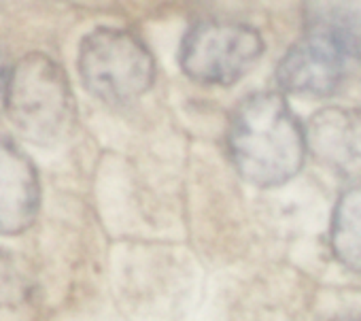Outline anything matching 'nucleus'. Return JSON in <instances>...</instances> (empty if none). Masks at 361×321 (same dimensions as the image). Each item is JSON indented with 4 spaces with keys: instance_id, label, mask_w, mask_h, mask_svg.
Here are the masks:
<instances>
[{
    "instance_id": "f257e3e1",
    "label": "nucleus",
    "mask_w": 361,
    "mask_h": 321,
    "mask_svg": "<svg viewBox=\"0 0 361 321\" xmlns=\"http://www.w3.org/2000/svg\"><path fill=\"white\" fill-rule=\"evenodd\" d=\"M228 151L245 181L276 188L291 181L304 166V126L279 92H257L234 109Z\"/></svg>"
},
{
    "instance_id": "f03ea898",
    "label": "nucleus",
    "mask_w": 361,
    "mask_h": 321,
    "mask_svg": "<svg viewBox=\"0 0 361 321\" xmlns=\"http://www.w3.org/2000/svg\"><path fill=\"white\" fill-rule=\"evenodd\" d=\"M18 132L41 147L68 138L77 123V102L66 71L47 54H26L9 73L5 104Z\"/></svg>"
},
{
    "instance_id": "7ed1b4c3",
    "label": "nucleus",
    "mask_w": 361,
    "mask_h": 321,
    "mask_svg": "<svg viewBox=\"0 0 361 321\" xmlns=\"http://www.w3.org/2000/svg\"><path fill=\"white\" fill-rule=\"evenodd\" d=\"M79 75L102 102L126 104L153 85L155 60L136 35L121 28H96L81 41Z\"/></svg>"
},
{
    "instance_id": "20e7f679",
    "label": "nucleus",
    "mask_w": 361,
    "mask_h": 321,
    "mask_svg": "<svg viewBox=\"0 0 361 321\" xmlns=\"http://www.w3.org/2000/svg\"><path fill=\"white\" fill-rule=\"evenodd\" d=\"M262 35L240 22L204 20L194 24L178 49L180 68L204 85H234L262 58Z\"/></svg>"
},
{
    "instance_id": "39448f33",
    "label": "nucleus",
    "mask_w": 361,
    "mask_h": 321,
    "mask_svg": "<svg viewBox=\"0 0 361 321\" xmlns=\"http://www.w3.org/2000/svg\"><path fill=\"white\" fill-rule=\"evenodd\" d=\"M348 64L344 49L327 30L306 24V35L279 62L276 83L289 94L325 98L342 85Z\"/></svg>"
},
{
    "instance_id": "423d86ee",
    "label": "nucleus",
    "mask_w": 361,
    "mask_h": 321,
    "mask_svg": "<svg viewBox=\"0 0 361 321\" xmlns=\"http://www.w3.org/2000/svg\"><path fill=\"white\" fill-rule=\"evenodd\" d=\"M306 151L340 177L361 175V111L325 107L312 113L304 128Z\"/></svg>"
},
{
    "instance_id": "0eeeda50",
    "label": "nucleus",
    "mask_w": 361,
    "mask_h": 321,
    "mask_svg": "<svg viewBox=\"0 0 361 321\" xmlns=\"http://www.w3.org/2000/svg\"><path fill=\"white\" fill-rule=\"evenodd\" d=\"M41 207L39 173L26 151L0 136V236L26 232Z\"/></svg>"
},
{
    "instance_id": "6e6552de",
    "label": "nucleus",
    "mask_w": 361,
    "mask_h": 321,
    "mask_svg": "<svg viewBox=\"0 0 361 321\" xmlns=\"http://www.w3.org/2000/svg\"><path fill=\"white\" fill-rule=\"evenodd\" d=\"M329 245L342 266L361 272V183L340 194L331 213Z\"/></svg>"
},
{
    "instance_id": "1a4fd4ad",
    "label": "nucleus",
    "mask_w": 361,
    "mask_h": 321,
    "mask_svg": "<svg viewBox=\"0 0 361 321\" xmlns=\"http://www.w3.org/2000/svg\"><path fill=\"white\" fill-rule=\"evenodd\" d=\"M41 300L35 281L13 255L0 249V321H39Z\"/></svg>"
},
{
    "instance_id": "9d476101",
    "label": "nucleus",
    "mask_w": 361,
    "mask_h": 321,
    "mask_svg": "<svg viewBox=\"0 0 361 321\" xmlns=\"http://www.w3.org/2000/svg\"><path fill=\"white\" fill-rule=\"evenodd\" d=\"M306 24L327 30L344 49L348 62L361 64V13L342 5L306 7Z\"/></svg>"
},
{
    "instance_id": "9b49d317",
    "label": "nucleus",
    "mask_w": 361,
    "mask_h": 321,
    "mask_svg": "<svg viewBox=\"0 0 361 321\" xmlns=\"http://www.w3.org/2000/svg\"><path fill=\"white\" fill-rule=\"evenodd\" d=\"M5 85H7V71L5 66H0V109L5 104Z\"/></svg>"
},
{
    "instance_id": "f8f14e48",
    "label": "nucleus",
    "mask_w": 361,
    "mask_h": 321,
    "mask_svg": "<svg viewBox=\"0 0 361 321\" xmlns=\"http://www.w3.org/2000/svg\"><path fill=\"white\" fill-rule=\"evenodd\" d=\"M338 321H361V319H338Z\"/></svg>"
}]
</instances>
